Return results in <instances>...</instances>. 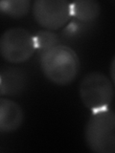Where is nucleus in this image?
I'll list each match as a JSON object with an SVG mask.
<instances>
[{"instance_id":"1","label":"nucleus","mask_w":115,"mask_h":153,"mask_svg":"<svg viewBox=\"0 0 115 153\" xmlns=\"http://www.w3.org/2000/svg\"><path fill=\"white\" fill-rule=\"evenodd\" d=\"M40 68L52 83L64 86L73 81L80 71V59L71 47L58 44L42 52Z\"/></svg>"},{"instance_id":"2","label":"nucleus","mask_w":115,"mask_h":153,"mask_svg":"<svg viewBox=\"0 0 115 153\" xmlns=\"http://www.w3.org/2000/svg\"><path fill=\"white\" fill-rule=\"evenodd\" d=\"M84 140L93 152H115V114L111 109L92 112L84 127Z\"/></svg>"},{"instance_id":"3","label":"nucleus","mask_w":115,"mask_h":153,"mask_svg":"<svg viewBox=\"0 0 115 153\" xmlns=\"http://www.w3.org/2000/svg\"><path fill=\"white\" fill-rule=\"evenodd\" d=\"M79 94L91 112L108 108L114 95L113 82L100 72H91L81 80Z\"/></svg>"},{"instance_id":"4","label":"nucleus","mask_w":115,"mask_h":153,"mask_svg":"<svg viewBox=\"0 0 115 153\" xmlns=\"http://www.w3.org/2000/svg\"><path fill=\"white\" fill-rule=\"evenodd\" d=\"M36 51L35 37L25 29L11 28L0 36V56L10 63H23Z\"/></svg>"},{"instance_id":"5","label":"nucleus","mask_w":115,"mask_h":153,"mask_svg":"<svg viewBox=\"0 0 115 153\" xmlns=\"http://www.w3.org/2000/svg\"><path fill=\"white\" fill-rule=\"evenodd\" d=\"M32 12L38 25L47 31L60 29L71 17L70 3L64 0H37Z\"/></svg>"},{"instance_id":"6","label":"nucleus","mask_w":115,"mask_h":153,"mask_svg":"<svg viewBox=\"0 0 115 153\" xmlns=\"http://www.w3.org/2000/svg\"><path fill=\"white\" fill-rule=\"evenodd\" d=\"M24 112L14 100L0 98V133H11L21 126Z\"/></svg>"},{"instance_id":"7","label":"nucleus","mask_w":115,"mask_h":153,"mask_svg":"<svg viewBox=\"0 0 115 153\" xmlns=\"http://www.w3.org/2000/svg\"><path fill=\"white\" fill-rule=\"evenodd\" d=\"M0 94L14 96L24 91L27 85V76L20 68L9 67L0 73Z\"/></svg>"},{"instance_id":"8","label":"nucleus","mask_w":115,"mask_h":153,"mask_svg":"<svg viewBox=\"0 0 115 153\" xmlns=\"http://www.w3.org/2000/svg\"><path fill=\"white\" fill-rule=\"evenodd\" d=\"M70 10L71 16L81 22H92L99 17L101 6L94 0H80L70 3Z\"/></svg>"},{"instance_id":"9","label":"nucleus","mask_w":115,"mask_h":153,"mask_svg":"<svg viewBox=\"0 0 115 153\" xmlns=\"http://www.w3.org/2000/svg\"><path fill=\"white\" fill-rule=\"evenodd\" d=\"M31 2L28 0H4L0 1V12L13 18L25 16L30 12Z\"/></svg>"},{"instance_id":"10","label":"nucleus","mask_w":115,"mask_h":153,"mask_svg":"<svg viewBox=\"0 0 115 153\" xmlns=\"http://www.w3.org/2000/svg\"><path fill=\"white\" fill-rule=\"evenodd\" d=\"M34 37H35L37 50H41L42 52L58 45L59 42V38L56 33L47 30L38 32L36 36H34Z\"/></svg>"},{"instance_id":"11","label":"nucleus","mask_w":115,"mask_h":153,"mask_svg":"<svg viewBox=\"0 0 115 153\" xmlns=\"http://www.w3.org/2000/svg\"><path fill=\"white\" fill-rule=\"evenodd\" d=\"M110 72H111V74H110V76H111V81L114 82V59L112 60V63H111V68H110Z\"/></svg>"},{"instance_id":"12","label":"nucleus","mask_w":115,"mask_h":153,"mask_svg":"<svg viewBox=\"0 0 115 153\" xmlns=\"http://www.w3.org/2000/svg\"><path fill=\"white\" fill-rule=\"evenodd\" d=\"M0 85H1V79H0Z\"/></svg>"}]
</instances>
